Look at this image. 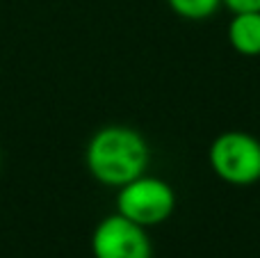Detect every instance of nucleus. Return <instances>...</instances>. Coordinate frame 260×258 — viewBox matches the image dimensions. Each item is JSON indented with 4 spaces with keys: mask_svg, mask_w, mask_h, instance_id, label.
I'll return each mask as SVG.
<instances>
[{
    "mask_svg": "<svg viewBox=\"0 0 260 258\" xmlns=\"http://www.w3.org/2000/svg\"><path fill=\"white\" fill-rule=\"evenodd\" d=\"M87 169L99 183L123 187L144 176L151 151L144 135L128 126H105L91 135L87 144Z\"/></svg>",
    "mask_w": 260,
    "mask_h": 258,
    "instance_id": "1",
    "label": "nucleus"
},
{
    "mask_svg": "<svg viewBox=\"0 0 260 258\" xmlns=\"http://www.w3.org/2000/svg\"><path fill=\"white\" fill-rule=\"evenodd\" d=\"M208 163L229 185H253L260 181V140L244 131H226L212 140Z\"/></svg>",
    "mask_w": 260,
    "mask_h": 258,
    "instance_id": "2",
    "label": "nucleus"
},
{
    "mask_svg": "<svg viewBox=\"0 0 260 258\" xmlns=\"http://www.w3.org/2000/svg\"><path fill=\"white\" fill-rule=\"evenodd\" d=\"M176 208V192L167 181L155 176H139L119 187L117 213L144 229L167 222Z\"/></svg>",
    "mask_w": 260,
    "mask_h": 258,
    "instance_id": "3",
    "label": "nucleus"
},
{
    "mask_svg": "<svg viewBox=\"0 0 260 258\" xmlns=\"http://www.w3.org/2000/svg\"><path fill=\"white\" fill-rule=\"evenodd\" d=\"M91 254L94 258H153V245L146 229L114 213L94 229Z\"/></svg>",
    "mask_w": 260,
    "mask_h": 258,
    "instance_id": "4",
    "label": "nucleus"
},
{
    "mask_svg": "<svg viewBox=\"0 0 260 258\" xmlns=\"http://www.w3.org/2000/svg\"><path fill=\"white\" fill-rule=\"evenodd\" d=\"M229 44L244 57L260 55V12H238L229 23Z\"/></svg>",
    "mask_w": 260,
    "mask_h": 258,
    "instance_id": "5",
    "label": "nucleus"
},
{
    "mask_svg": "<svg viewBox=\"0 0 260 258\" xmlns=\"http://www.w3.org/2000/svg\"><path fill=\"white\" fill-rule=\"evenodd\" d=\"M171 12L185 21H206L215 16L224 0H167Z\"/></svg>",
    "mask_w": 260,
    "mask_h": 258,
    "instance_id": "6",
    "label": "nucleus"
},
{
    "mask_svg": "<svg viewBox=\"0 0 260 258\" xmlns=\"http://www.w3.org/2000/svg\"><path fill=\"white\" fill-rule=\"evenodd\" d=\"M224 5L233 14H238V12H260V0H224Z\"/></svg>",
    "mask_w": 260,
    "mask_h": 258,
    "instance_id": "7",
    "label": "nucleus"
}]
</instances>
